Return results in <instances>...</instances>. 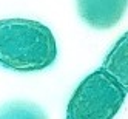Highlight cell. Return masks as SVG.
<instances>
[{
    "mask_svg": "<svg viewBox=\"0 0 128 119\" xmlns=\"http://www.w3.org/2000/svg\"><path fill=\"white\" fill-rule=\"evenodd\" d=\"M77 14L94 30L116 26L128 10V0H76Z\"/></svg>",
    "mask_w": 128,
    "mask_h": 119,
    "instance_id": "3957f363",
    "label": "cell"
},
{
    "mask_svg": "<svg viewBox=\"0 0 128 119\" xmlns=\"http://www.w3.org/2000/svg\"><path fill=\"white\" fill-rule=\"evenodd\" d=\"M57 59V43L46 25L30 19L0 20V67L16 73H34Z\"/></svg>",
    "mask_w": 128,
    "mask_h": 119,
    "instance_id": "6da1fadb",
    "label": "cell"
},
{
    "mask_svg": "<svg viewBox=\"0 0 128 119\" xmlns=\"http://www.w3.org/2000/svg\"><path fill=\"white\" fill-rule=\"evenodd\" d=\"M0 119H48L45 110L28 100H11L0 107Z\"/></svg>",
    "mask_w": 128,
    "mask_h": 119,
    "instance_id": "5b68a950",
    "label": "cell"
},
{
    "mask_svg": "<svg viewBox=\"0 0 128 119\" xmlns=\"http://www.w3.org/2000/svg\"><path fill=\"white\" fill-rule=\"evenodd\" d=\"M100 68L116 80L125 93H128V31L116 40Z\"/></svg>",
    "mask_w": 128,
    "mask_h": 119,
    "instance_id": "277c9868",
    "label": "cell"
},
{
    "mask_svg": "<svg viewBox=\"0 0 128 119\" xmlns=\"http://www.w3.org/2000/svg\"><path fill=\"white\" fill-rule=\"evenodd\" d=\"M126 93L99 68L82 79L66 105L65 119H113L122 108Z\"/></svg>",
    "mask_w": 128,
    "mask_h": 119,
    "instance_id": "7a4b0ae2",
    "label": "cell"
}]
</instances>
